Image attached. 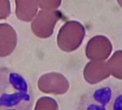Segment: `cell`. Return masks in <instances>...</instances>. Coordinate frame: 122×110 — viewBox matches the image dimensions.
Listing matches in <instances>:
<instances>
[{
    "label": "cell",
    "instance_id": "1",
    "mask_svg": "<svg viewBox=\"0 0 122 110\" xmlns=\"http://www.w3.org/2000/svg\"><path fill=\"white\" fill-rule=\"evenodd\" d=\"M34 94L22 76L0 68V110H32Z\"/></svg>",
    "mask_w": 122,
    "mask_h": 110
},
{
    "label": "cell",
    "instance_id": "2",
    "mask_svg": "<svg viewBox=\"0 0 122 110\" xmlns=\"http://www.w3.org/2000/svg\"><path fill=\"white\" fill-rule=\"evenodd\" d=\"M80 110H122V92L110 87L96 89L83 95Z\"/></svg>",
    "mask_w": 122,
    "mask_h": 110
},
{
    "label": "cell",
    "instance_id": "3",
    "mask_svg": "<svg viewBox=\"0 0 122 110\" xmlns=\"http://www.w3.org/2000/svg\"><path fill=\"white\" fill-rule=\"evenodd\" d=\"M16 34L11 26L0 24V56L11 53L16 45Z\"/></svg>",
    "mask_w": 122,
    "mask_h": 110
},
{
    "label": "cell",
    "instance_id": "4",
    "mask_svg": "<svg viewBox=\"0 0 122 110\" xmlns=\"http://www.w3.org/2000/svg\"><path fill=\"white\" fill-rule=\"evenodd\" d=\"M112 73L115 77L122 79V52H117L111 59Z\"/></svg>",
    "mask_w": 122,
    "mask_h": 110
},
{
    "label": "cell",
    "instance_id": "5",
    "mask_svg": "<svg viewBox=\"0 0 122 110\" xmlns=\"http://www.w3.org/2000/svg\"><path fill=\"white\" fill-rule=\"evenodd\" d=\"M10 13L8 1H0V19L6 17Z\"/></svg>",
    "mask_w": 122,
    "mask_h": 110
}]
</instances>
